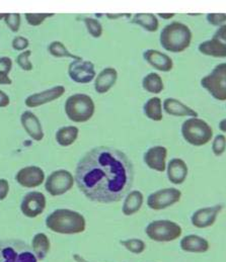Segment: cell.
<instances>
[{"label":"cell","instance_id":"cell-31","mask_svg":"<svg viewBox=\"0 0 226 262\" xmlns=\"http://www.w3.org/2000/svg\"><path fill=\"white\" fill-rule=\"evenodd\" d=\"M120 244L126 250L136 255L142 254L146 250V243L138 238H128L125 240H121Z\"/></svg>","mask_w":226,"mask_h":262},{"label":"cell","instance_id":"cell-18","mask_svg":"<svg viewBox=\"0 0 226 262\" xmlns=\"http://www.w3.org/2000/svg\"><path fill=\"white\" fill-rule=\"evenodd\" d=\"M180 248L183 252L202 254L206 253L210 249L209 241L197 234H190L183 236L180 241Z\"/></svg>","mask_w":226,"mask_h":262},{"label":"cell","instance_id":"cell-24","mask_svg":"<svg viewBox=\"0 0 226 262\" xmlns=\"http://www.w3.org/2000/svg\"><path fill=\"white\" fill-rule=\"evenodd\" d=\"M198 50L201 54L205 56L214 58H226V45L222 44L214 38L202 42L198 46Z\"/></svg>","mask_w":226,"mask_h":262},{"label":"cell","instance_id":"cell-41","mask_svg":"<svg viewBox=\"0 0 226 262\" xmlns=\"http://www.w3.org/2000/svg\"><path fill=\"white\" fill-rule=\"evenodd\" d=\"M212 38L218 40V41L221 42L222 44L226 45V24L225 25H223V26H221V27H219V28L216 30V32L214 33V35H213Z\"/></svg>","mask_w":226,"mask_h":262},{"label":"cell","instance_id":"cell-40","mask_svg":"<svg viewBox=\"0 0 226 262\" xmlns=\"http://www.w3.org/2000/svg\"><path fill=\"white\" fill-rule=\"evenodd\" d=\"M9 192V183L5 178H0V201H4Z\"/></svg>","mask_w":226,"mask_h":262},{"label":"cell","instance_id":"cell-15","mask_svg":"<svg viewBox=\"0 0 226 262\" xmlns=\"http://www.w3.org/2000/svg\"><path fill=\"white\" fill-rule=\"evenodd\" d=\"M15 180L24 187L35 188L45 181V172L39 166H27L18 170L15 175Z\"/></svg>","mask_w":226,"mask_h":262},{"label":"cell","instance_id":"cell-11","mask_svg":"<svg viewBox=\"0 0 226 262\" xmlns=\"http://www.w3.org/2000/svg\"><path fill=\"white\" fill-rule=\"evenodd\" d=\"M223 205H214L210 207H204L196 210L191 216V224L198 229H207L212 227L218 216L223 211Z\"/></svg>","mask_w":226,"mask_h":262},{"label":"cell","instance_id":"cell-5","mask_svg":"<svg viewBox=\"0 0 226 262\" xmlns=\"http://www.w3.org/2000/svg\"><path fill=\"white\" fill-rule=\"evenodd\" d=\"M181 133L183 140L195 147L208 144L213 138V129L200 118H189L181 125Z\"/></svg>","mask_w":226,"mask_h":262},{"label":"cell","instance_id":"cell-3","mask_svg":"<svg viewBox=\"0 0 226 262\" xmlns=\"http://www.w3.org/2000/svg\"><path fill=\"white\" fill-rule=\"evenodd\" d=\"M193 34L191 29L180 21H173L167 25L159 36L161 47L171 53H181L192 43Z\"/></svg>","mask_w":226,"mask_h":262},{"label":"cell","instance_id":"cell-13","mask_svg":"<svg viewBox=\"0 0 226 262\" xmlns=\"http://www.w3.org/2000/svg\"><path fill=\"white\" fill-rule=\"evenodd\" d=\"M46 205L47 201L44 193L31 191L24 196L20 204V211L28 218H36L45 211Z\"/></svg>","mask_w":226,"mask_h":262},{"label":"cell","instance_id":"cell-21","mask_svg":"<svg viewBox=\"0 0 226 262\" xmlns=\"http://www.w3.org/2000/svg\"><path fill=\"white\" fill-rule=\"evenodd\" d=\"M20 123L25 131L35 141H42L44 138V131L42 124L38 117L32 112H25L20 117Z\"/></svg>","mask_w":226,"mask_h":262},{"label":"cell","instance_id":"cell-43","mask_svg":"<svg viewBox=\"0 0 226 262\" xmlns=\"http://www.w3.org/2000/svg\"><path fill=\"white\" fill-rule=\"evenodd\" d=\"M159 17H161V18H163V19H172V18H174L175 16H176V13H171V12H162V13H158L157 14Z\"/></svg>","mask_w":226,"mask_h":262},{"label":"cell","instance_id":"cell-26","mask_svg":"<svg viewBox=\"0 0 226 262\" xmlns=\"http://www.w3.org/2000/svg\"><path fill=\"white\" fill-rule=\"evenodd\" d=\"M32 249L39 261L44 260L49 254L51 243L45 233H38L33 237Z\"/></svg>","mask_w":226,"mask_h":262},{"label":"cell","instance_id":"cell-25","mask_svg":"<svg viewBox=\"0 0 226 262\" xmlns=\"http://www.w3.org/2000/svg\"><path fill=\"white\" fill-rule=\"evenodd\" d=\"M162 111H163L162 100L157 96L149 98L143 105V113L145 117L154 122L162 121L163 119Z\"/></svg>","mask_w":226,"mask_h":262},{"label":"cell","instance_id":"cell-14","mask_svg":"<svg viewBox=\"0 0 226 262\" xmlns=\"http://www.w3.org/2000/svg\"><path fill=\"white\" fill-rule=\"evenodd\" d=\"M168 148L165 146L150 147L143 156V161L146 166L157 172H165L167 170Z\"/></svg>","mask_w":226,"mask_h":262},{"label":"cell","instance_id":"cell-8","mask_svg":"<svg viewBox=\"0 0 226 262\" xmlns=\"http://www.w3.org/2000/svg\"><path fill=\"white\" fill-rule=\"evenodd\" d=\"M201 86L216 100L226 101V62L216 65L201 79Z\"/></svg>","mask_w":226,"mask_h":262},{"label":"cell","instance_id":"cell-45","mask_svg":"<svg viewBox=\"0 0 226 262\" xmlns=\"http://www.w3.org/2000/svg\"><path fill=\"white\" fill-rule=\"evenodd\" d=\"M125 14H111V13H108L107 14V16L110 18V19H117V18H119V17H122V16H124Z\"/></svg>","mask_w":226,"mask_h":262},{"label":"cell","instance_id":"cell-34","mask_svg":"<svg viewBox=\"0 0 226 262\" xmlns=\"http://www.w3.org/2000/svg\"><path fill=\"white\" fill-rule=\"evenodd\" d=\"M212 152L216 157L222 156L226 151V136L224 134H218L212 140L211 146Z\"/></svg>","mask_w":226,"mask_h":262},{"label":"cell","instance_id":"cell-35","mask_svg":"<svg viewBox=\"0 0 226 262\" xmlns=\"http://www.w3.org/2000/svg\"><path fill=\"white\" fill-rule=\"evenodd\" d=\"M4 21L9 30L13 33L18 32L20 27V14L19 13H6Z\"/></svg>","mask_w":226,"mask_h":262},{"label":"cell","instance_id":"cell-20","mask_svg":"<svg viewBox=\"0 0 226 262\" xmlns=\"http://www.w3.org/2000/svg\"><path fill=\"white\" fill-rule=\"evenodd\" d=\"M163 111L173 117H190V118H198V113L190 107L189 105L184 104L179 100L178 98L168 97L162 102Z\"/></svg>","mask_w":226,"mask_h":262},{"label":"cell","instance_id":"cell-9","mask_svg":"<svg viewBox=\"0 0 226 262\" xmlns=\"http://www.w3.org/2000/svg\"><path fill=\"white\" fill-rule=\"evenodd\" d=\"M181 191L176 187H166L150 193L146 200L149 209L153 211H162L169 209L181 200Z\"/></svg>","mask_w":226,"mask_h":262},{"label":"cell","instance_id":"cell-22","mask_svg":"<svg viewBox=\"0 0 226 262\" xmlns=\"http://www.w3.org/2000/svg\"><path fill=\"white\" fill-rule=\"evenodd\" d=\"M118 80V72L113 67H107L101 70L94 80V89L99 94L109 92Z\"/></svg>","mask_w":226,"mask_h":262},{"label":"cell","instance_id":"cell-37","mask_svg":"<svg viewBox=\"0 0 226 262\" xmlns=\"http://www.w3.org/2000/svg\"><path fill=\"white\" fill-rule=\"evenodd\" d=\"M32 55V52L30 50L22 52L17 57H16V63L17 65L25 71H31L33 69V64L30 61V56Z\"/></svg>","mask_w":226,"mask_h":262},{"label":"cell","instance_id":"cell-36","mask_svg":"<svg viewBox=\"0 0 226 262\" xmlns=\"http://www.w3.org/2000/svg\"><path fill=\"white\" fill-rule=\"evenodd\" d=\"M53 13H27L26 19L30 26L38 27L45 21L46 18L53 16Z\"/></svg>","mask_w":226,"mask_h":262},{"label":"cell","instance_id":"cell-28","mask_svg":"<svg viewBox=\"0 0 226 262\" xmlns=\"http://www.w3.org/2000/svg\"><path fill=\"white\" fill-rule=\"evenodd\" d=\"M79 129L75 126H67L60 128L56 132V141L60 146L68 147L71 146L78 138Z\"/></svg>","mask_w":226,"mask_h":262},{"label":"cell","instance_id":"cell-47","mask_svg":"<svg viewBox=\"0 0 226 262\" xmlns=\"http://www.w3.org/2000/svg\"><path fill=\"white\" fill-rule=\"evenodd\" d=\"M5 14H6V13H0V20H1V19H4Z\"/></svg>","mask_w":226,"mask_h":262},{"label":"cell","instance_id":"cell-23","mask_svg":"<svg viewBox=\"0 0 226 262\" xmlns=\"http://www.w3.org/2000/svg\"><path fill=\"white\" fill-rule=\"evenodd\" d=\"M144 203V195L140 190H131L124 198L122 213L124 216L130 217L138 213Z\"/></svg>","mask_w":226,"mask_h":262},{"label":"cell","instance_id":"cell-39","mask_svg":"<svg viewBox=\"0 0 226 262\" xmlns=\"http://www.w3.org/2000/svg\"><path fill=\"white\" fill-rule=\"evenodd\" d=\"M12 48L15 50V51H25L29 45L30 42L27 38L25 37H22V36H18V37H15L12 41Z\"/></svg>","mask_w":226,"mask_h":262},{"label":"cell","instance_id":"cell-27","mask_svg":"<svg viewBox=\"0 0 226 262\" xmlns=\"http://www.w3.org/2000/svg\"><path fill=\"white\" fill-rule=\"evenodd\" d=\"M132 24L142 27L145 31L153 33L159 28V21L153 13H136L131 20Z\"/></svg>","mask_w":226,"mask_h":262},{"label":"cell","instance_id":"cell-33","mask_svg":"<svg viewBox=\"0 0 226 262\" xmlns=\"http://www.w3.org/2000/svg\"><path fill=\"white\" fill-rule=\"evenodd\" d=\"M84 21H85V25L87 27L88 32L90 33V35L92 38L98 39V38L101 37L104 30H102L101 24L97 19L92 18V17H86L84 19Z\"/></svg>","mask_w":226,"mask_h":262},{"label":"cell","instance_id":"cell-7","mask_svg":"<svg viewBox=\"0 0 226 262\" xmlns=\"http://www.w3.org/2000/svg\"><path fill=\"white\" fill-rule=\"evenodd\" d=\"M145 234L154 242L169 243L181 238L182 228L172 220H155L146 226Z\"/></svg>","mask_w":226,"mask_h":262},{"label":"cell","instance_id":"cell-38","mask_svg":"<svg viewBox=\"0 0 226 262\" xmlns=\"http://www.w3.org/2000/svg\"><path fill=\"white\" fill-rule=\"evenodd\" d=\"M206 19L211 26L219 28L226 24V13H208Z\"/></svg>","mask_w":226,"mask_h":262},{"label":"cell","instance_id":"cell-32","mask_svg":"<svg viewBox=\"0 0 226 262\" xmlns=\"http://www.w3.org/2000/svg\"><path fill=\"white\" fill-rule=\"evenodd\" d=\"M12 68V61L9 57L0 58V84L10 85L12 80L9 77V72Z\"/></svg>","mask_w":226,"mask_h":262},{"label":"cell","instance_id":"cell-6","mask_svg":"<svg viewBox=\"0 0 226 262\" xmlns=\"http://www.w3.org/2000/svg\"><path fill=\"white\" fill-rule=\"evenodd\" d=\"M32 247L19 239L0 240V262H38Z\"/></svg>","mask_w":226,"mask_h":262},{"label":"cell","instance_id":"cell-4","mask_svg":"<svg viewBox=\"0 0 226 262\" xmlns=\"http://www.w3.org/2000/svg\"><path fill=\"white\" fill-rule=\"evenodd\" d=\"M64 108L70 121L74 123H86L93 117L95 104L90 95L76 93L67 98Z\"/></svg>","mask_w":226,"mask_h":262},{"label":"cell","instance_id":"cell-30","mask_svg":"<svg viewBox=\"0 0 226 262\" xmlns=\"http://www.w3.org/2000/svg\"><path fill=\"white\" fill-rule=\"evenodd\" d=\"M48 51L49 53L54 56V57H57V58H71L73 60H81L83 58L79 57V56H76V55H73L71 54L68 49L62 44L61 42L59 41H54L52 42L51 44L49 45L48 47Z\"/></svg>","mask_w":226,"mask_h":262},{"label":"cell","instance_id":"cell-1","mask_svg":"<svg viewBox=\"0 0 226 262\" xmlns=\"http://www.w3.org/2000/svg\"><path fill=\"white\" fill-rule=\"evenodd\" d=\"M74 179L88 200L98 204H114L122 201L130 191L134 167L124 152L109 146H98L78 161Z\"/></svg>","mask_w":226,"mask_h":262},{"label":"cell","instance_id":"cell-12","mask_svg":"<svg viewBox=\"0 0 226 262\" xmlns=\"http://www.w3.org/2000/svg\"><path fill=\"white\" fill-rule=\"evenodd\" d=\"M68 75L72 81L80 84H87L95 78L96 73L92 62L81 59L74 60L70 63L68 67Z\"/></svg>","mask_w":226,"mask_h":262},{"label":"cell","instance_id":"cell-29","mask_svg":"<svg viewBox=\"0 0 226 262\" xmlns=\"http://www.w3.org/2000/svg\"><path fill=\"white\" fill-rule=\"evenodd\" d=\"M142 88L149 93L158 94L162 92L165 84L161 76L155 72L148 73L142 79Z\"/></svg>","mask_w":226,"mask_h":262},{"label":"cell","instance_id":"cell-2","mask_svg":"<svg viewBox=\"0 0 226 262\" xmlns=\"http://www.w3.org/2000/svg\"><path fill=\"white\" fill-rule=\"evenodd\" d=\"M46 227L54 233L75 235L87 229L86 218L78 212L69 209H58L46 218Z\"/></svg>","mask_w":226,"mask_h":262},{"label":"cell","instance_id":"cell-19","mask_svg":"<svg viewBox=\"0 0 226 262\" xmlns=\"http://www.w3.org/2000/svg\"><path fill=\"white\" fill-rule=\"evenodd\" d=\"M167 176L171 183L175 185L182 184L189 174V167L181 158H173L167 165Z\"/></svg>","mask_w":226,"mask_h":262},{"label":"cell","instance_id":"cell-46","mask_svg":"<svg viewBox=\"0 0 226 262\" xmlns=\"http://www.w3.org/2000/svg\"><path fill=\"white\" fill-rule=\"evenodd\" d=\"M73 258L76 260L77 262H90L88 261L87 259H85L84 257H81V256H79L78 254H75L74 256H73Z\"/></svg>","mask_w":226,"mask_h":262},{"label":"cell","instance_id":"cell-10","mask_svg":"<svg viewBox=\"0 0 226 262\" xmlns=\"http://www.w3.org/2000/svg\"><path fill=\"white\" fill-rule=\"evenodd\" d=\"M75 179L72 173L65 169L53 171L45 181L46 191L52 196H59L68 192L74 185Z\"/></svg>","mask_w":226,"mask_h":262},{"label":"cell","instance_id":"cell-16","mask_svg":"<svg viewBox=\"0 0 226 262\" xmlns=\"http://www.w3.org/2000/svg\"><path fill=\"white\" fill-rule=\"evenodd\" d=\"M143 58L150 66L160 72H170L174 68V61L171 56L158 50H145L143 52Z\"/></svg>","mask_w":226,"mask_h":262},{"label":"cell","instance_id":"cell-42","mask_svg":"<svg viewBox=\"0 0 226 262\" xmlns=\"http://www.w3.org/2000/svg\"><path fill=\"white\" fill-rule=\"evenodd\" d=\"M9 103H10L9 96L5 92L0 90V107H6L9 105Z\"/></svg>","mask_w":226,"mask_h":262},{"label":"cell","instance_id":"cell-17","mask_svg":"<svg viewBox=\"0 0 226 262\" xmlns=\"http://www.w3.org/2000/svg\"><path fill=\"white\" fill-rule=\"evenodd\" d=\"M65 92V88L62 85H57L55 88L47 89L41 92L34 93L27 97L26 105L28 107H38L48 102H52L59 97H61Z\"/></svg>","mask_w":226,"mask_h":262},{"label":"cell","instance_id":"cell-44","mask_svg":"<svg viewBox=\"0 0 226 262\" xmlns=\"http://www.w3.org/2000/svg\"><path fill=\"white\" fill-rule=\"evenodd\" d=\"M218 128L219 130L222 132V133H226V119H223L219 122V125H218Z\"/></svg>","mask_w":226,"mask_h":262}]
</instances>
